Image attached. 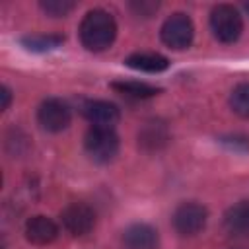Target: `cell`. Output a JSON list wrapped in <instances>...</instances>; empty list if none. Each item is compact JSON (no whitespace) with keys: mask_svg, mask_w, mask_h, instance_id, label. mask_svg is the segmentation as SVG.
I'll return each mask as SVG.
<instances>
[{"mask_svg":"<svg viewBox=\"0 0 249 249\" xmlns=\"http://www.w3.org/2000/svg\"><path fill=\"white\" fill-rule=\"evenodd\" d=\"M78 33H80L82 45L88 51L101 53L113 45L117 37V21L109 12L95 8L84 16Z\"/></svg>","mask_w":249,"mask_h":249,"instance_id":"6da1fadb","label":"cell"},{"mask_svg":"<svg viewBox=\"0 0 249 249\" xmlns=\"http://www.w3.org/2000/svg\"><path fill=\"white\" fill-rule=\"evenodd\" d=\"M210 29L220 43H235L243 31V19L231 4H218L210 12Z\"/></svg>","mask_w":249,"mask_h":249,"instance_id":"7a4b0ae2","label":"cell"},{"mask_svg":"<svg viewBox=\"0 0 249 249\" xmlns=\"http://www.w3.org/2000/svg\"><path fill=\"white\" fill-rule=\"evenodd\" d=\"M119 136L115 128L91 126L84 136V148L95 163H109L119 154Z\"/></svg>","mask_w":249,"mask_h":249,"instance_id":"3957f363","label":"cell"},{"mask_svg":"<svg viewBox=\"0 0 249 249\" xmlns=\"http://www.w3.org/2000/svg\"><path fill=\"white\" fill-rule=\"evenodd\" d=\"M206 222H208V210L195 200L181 202L171 214V224L175 231L183 237H193L200 233L206 228Z\"/></svg>","mask_w":249,"mask_h":249,"instance_id":"277c9868","label":"cell"},{"mask_svg":"<svg viewBox=\"0 0 249 249\" xmlns=\"http://www.w3.org/2000/svg\"><path fill=\"white\" fill-rule=\"evenodd\" d=\"M160 37H161L163 45H167L169 49L183 51V49L191 47V43H193L195 25L187 14L175 12L163 21V25L160 29Z\"/></svg>","mask_w":249,"mask_h":249,"instance_id":"5b68a950","label":"cell"},{"mask_svg":"<svg viewBox=\"0 0 249 249\" xmlns=\"http://www.w3.org/2000/svg\"><path fill=\"white\" fill-rule=\"evenodd\" d=\"M37 121L47 132H60L70 124L72 109L60 97H47L37 109Z\"/></svg>","mask_w":249,"mask_h":249,"instance_id":"8992f818","label":"cell"},{"mask_svg":"<svg viewBox=\"0 0 249 249\" xmlns=\"http://www.w3.org/2000/svg\"><path fill=\"white\" fill-rule=\"evenodd\" d=\"M60 222L66 231L80 237L93 230L95 210L86 202H70L60 210Z\"/></svg>","mask_w":249,"mask_h":249,"instance_id":"52a82bcc","label":"cell"},{"mask_svg":"<svg viewBox=\"0 0 249 249\" xmlns=\"http://www.w3.org/2000/svg\"><path fill=\"white\" fill-rule=\"evenodd\" d=\"M82 115L88 119L91 126H101V128H115V124L121 119L119 107L105 99H88L82 105Z\"/></svg>","mask_w":249,"mask_h":249,"instance_id":"ba28073f","label":"cell"},{"mask_svg":"<svg viewBox=\"0 0 249 249\" xmlns=\"http://www.w3.org/2000/svg\"><path fill=\"white\" fill-rule=\"evenodd\" d=\"M23 233H25V239L33 245H49L58 237V226L49 216L37 214L27 218Z\"/></svg>","mask_w":249,"mask_h":249,"instance_id":"9c48e42d","label":"cell"},{"mask_svg":"<svg viewBox=\"0 0 249 249\" xmlns=\"http://www.w3.org/2000/svg\"><path fill=\"white\" fill-rule=\"evenodd\" d=\"M123 243L126 249H156L160 243L158 230L146 222H134L124 228Z\"/></svg>","mask_w":249,"mask_h":249,"instance_id":"30bf717a","label":"cell"},{"mask_svg":"<svg viewBox=\"0 0 249 249\" xmlns=\"http://www.w3.org/2000/svg\"><path fill=\"white\" fill-rule=\"evenodd\" d=\"M224 226L233 237H249V200H239L224 214Z\"/></svg>","mask_w":249,"mask_h":249,"instance_id":"8fae6325","label":"cell"},{"mask_svg":"<svg viewBox=\"0 0 249 249\" xmlns=\"http://www.w3.org/2000/svg\"><path fill=\"white\" fill-rule=\"evenodd\" d=\"M169 142V130L161 121H148L138 130V146L146 152H156Z\"/></svg>","mask_w":249,"mask_h":249,"instance_id":"7c38bea8","label":"cell"},{"mask_svg":"<svg viewBox=\"0 0 249 249\" xmlns=\"http://www.w3.org/2000/svg\"><path fill=\"white\" fill-rule=\"evenodd\" d=\"M124 64L132 70H140V72H148V74H158L169 68V58L160 54V53H132L126 56Z\"/></svg>","mask_w":249,"mask_h":249,"instance_id":"4fadbf2b","label":"cell"},{"mask_svg":"<svg viewBox=\"0 0 249 249\" xmlns=\"http://www.w3.org/2000/svg\"><path fill=\"white\" fill-rule=\"evenodd\" d=\"M111 88L117 93L130 97V99H150L161 91L160 88L148 82H136V80H117V82H111Z\"/></svg>","mask_w":249,"mask_h":249,"instance_id":"5bb4252c","label":"cell"},{"mask_svg":"<svg viewBox=\"0 0 249 249\" xmlns=\"http://www.w3.org/2000/svg\"><path fill=\"white\" fill-rule=\"evenodd\" d=\"M19 43L31 53H49V51L58 49L64 43V35H60V33H33V35L21 37Z\"/></svg>","mask_w":249,"mask_h":249,"instance_id":"9a60e30c","label":"cell"},{"mask_svg":"<svg viewBox=\"0 0 249 249\" xmlns=\"http://www.w3.org/2000/svg\"><path fill=\"white\" fill-rule=\"evenodd\" d=\"M230 107L241 119H249V82H241L231 89Z\"/></svg>","mask_w":249,"mask_h":249,"instance_id":"2e32d148","label":"cell"},{"mask_svg":"<svg viewBox=\"0 0 249 249\" xmlns=\"http://www.w3.org/2000/svg\"><path fill=\"white\" fill-rule=\"evenodd\" d=\"M39 6L51 18H64L76 8V2H72V0H41Z\"/></svg>","mask_w":249,"mask_h":249,"instance_id":"e0dca14e","label":"cell"},{"mask_svg":"<svg viewBox=\"0 0 249 249\" xmlns=\"http://www.w3.org/2000/svg\"><path fill=\"white\" fill-rule=\"evenodd\" d=\"M130 8L134 10L136 16H140V18H150V16L160 8V4H158V2H150V0H142V2H130Z\"/></svg>","mask_w":249,"mask_h":249,"instance_id":"ac0fdd59","label":"cell"},{"mask_svg":"<svg viewBox=\"0 0 249 249\" xmlns=\"http://www.w3.org/2000/svg\"><path fill=\"white\" fill-rule=\"evenodd\" d=\"M12 89L8 88V86H2L0 88V99H2V103H0V109L2 111H6L8 107H10V103H12Z\"/></svg>","mask_w":249,"mask_h":249,"instance_id":"d6986e66","label":"cell"},{"mask_svg":"<svg viewBox=\"0 0 249 249\" xmlns=\"http://www.w3.org/2000/svg\"><path fill=\"white\" fill-rule=\"evenodd\" d=\"M245 10H247V12H249V2H247V4H245Z\"/></svg>","mask_w":249,"mask_h":249,"instance_id":"ffe728a7","label":"cell"}]
</instances>
